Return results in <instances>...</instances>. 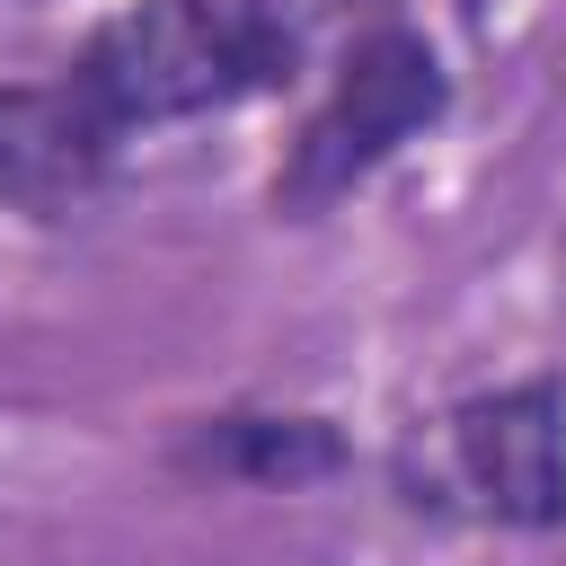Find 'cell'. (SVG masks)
Returning a JSON list of instances; mask_svg holds the SVG:
<instances>
[{
	"instance_id": "3957f363",
	"label": "cell",
	"mask_w": 566,
	"mask_h": 566,
	"mask_svg": "<svg viewBox=\"0 0 566 566\" xmlns=\"http://www.w3.org/2000/svg\"><path fill=\"white\" fill-rule=\"evenodd\" d=\"M407 504H433V513L460 504L495 531H557L566 522V380L531 371L442 407L433 478L407 486Z\"/></svg>"
},
{
	"instance_id": "7a4b0ae2",
	"label": "cell",
	"mask_w": 566,
	"mask_h": 566,
	"mask_svg": "<svg viewBox=\"0 0 566 566\" xmlns=\"http://www.w3.org/2000/svg\"><path fill=\"white\" fill-rule=\"evenodd\" d=\"M442 115H451V71H442L433 35L407 27V18L363 27V35L345 44L327 97L301 115V133H292L283 159H274V186H265L274 221H327V212H336L345 195H363L407 142H424Z\"/></svg>"
},
{
	"instance_id": "6da1fadb",
	"label": "cell",
	"mask_w": 566,
	"mask_h": 566,
	"mask_svg": "<svg viewBox=\"0 0 566 566\" xmlns=\"http://www.w3.org/2000/svg\"><path fill=\"white\" fill-rule=\"evenodd\" d=\"M71 71L124 133H159L292 88L301 27L283 18V0H124L88 27Z\"/></svg>"
},
{
	"instance_id": "277c9868",
	"label": "cell",
	"mask_w": 566,
	"mask_h": 566,
	"mask_svg": "<svg viewBox=\"0 0 566 566\" xmlns=\"http://www.w3.org/2000/svg\"><path fill=\"white\" fill-rule=\"evenodd\" d=\"M124 142L133 133L80 88L71 62L53 80H0V212L71 221L80 203L106 195Z\"/></svg>"
},
{
	"instance_id": "5b68a950",
	"label": "cell",
	"mask_w": 566,
	"mask_h": 566,
	"mask_svg": "<svg viewBox=\"0 0 566 566\" xmlns=\"http://www.w3.org/2000/svg\"><path fill=\"white\" fill-rule=\"evenodd\" d=\"M168 469L195 486H265V495H301L354 469V442L336 416L318 407H212L195 424H177Z\"/></svg>"
}]
</instances>
